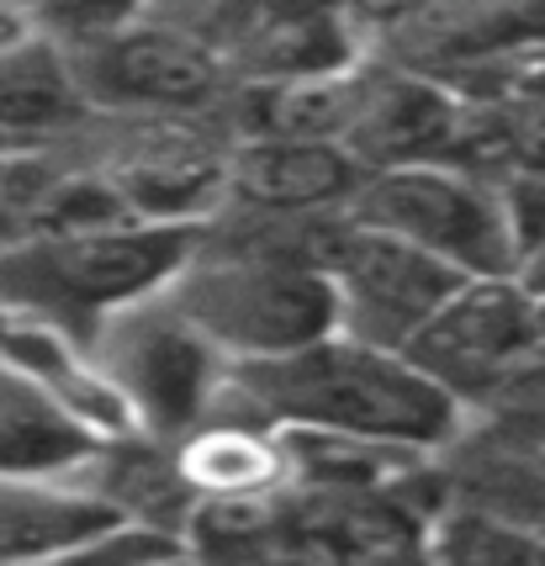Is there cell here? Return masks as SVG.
<instances>
[{"label": "cell", "instance_id": "cell-17", "mask_svg": "<svg viewBox=\"0 0 545 566\" xmlns=\"http://www.w3.org/2000/svg\"><path fill=\"white\" fill-rule=\"evenodd\" d=\"M180 476L197 493V503H218V497H265L286 476L275 440H260L244 423H201L180 450Z\"/></svg>", "mask_w": 545, "mask_h": 566}, {"label": "cell", "instance_id": "cell-5", "mask_svg": "<svg viewBox=\"0 0 545 566\" xmlns=\"http://www.w3.org/2000/svg\"><path fill=\"white\" fill-rule=\"evenodd\" d=\"M313 265L328 275L339 302V334L355 345L402 355L423 323L446 307L461 275L446 271L419 249L397 244L376 228L349 222L345 212L318 222L313 233Z\"/></svg>", "mask_w": 545, "mask_h": 566}, {"label": "cell", "instance_id": "cell-15", "mask_svg": "<svg viewBox=\"0 0 545 566\" xmlns=\"http://www.w3.org/2000/svg\"><path fill=\"white\" fill-rule=\"evenodd\" d=\"M366 96V70H339L318 80H286V85H244L239 117L249 138H281V144H339L355 127Z\"/></svg>", "mask_w": 545, "mask_h": 566}, {"label": "cell", "instance_id": "cell-9", "mask_svg": "<svg viewBox=\"0 0 545 566\" xmlns=\"http://www.w3.org/2000/svg\"><path fill=\"white\" fill-rule=\"evenodd\" d=\"M371 175L339 144H281V138H244L223 159V191L244 201L254 218H334L360 197Z\"/></svg>", "mask_w": 545, "mask_h": 566}, {"label": "cell", "instance_id": "cell-21", "mask_svg": "<svg viewBox=\"0 0 545 566\" xmlns=\"http://www.w3.org/2000/svg\"><path fill=\"white\" fill-rule=\"evenodd\" d=\"M0 148H22V144H6V138H0Z\"/></svg>", "mask_w": 545, "mask_h": 566}, {"label": "cell", "instance_id": "cell-4", "mask_svg": "<svg viewBox=\"0 0 545 566\" xmlns=\"http://www.w3.org/2000/svg\"><path fill=\"white\" fill-rule=\"evenodd\" d=\"M345 218L440 260L461 281H497V275L520 271L514 233H509L497 191L467 170H450V165L371 175L360 186V197L345 207Z\"/></svg>", "mask_w": 545, "mask_h": 566}, {"label": "cell", "instance_id": "cell-8", "mask_svg": "<svg viewBox=\"0 0 545 566\" xmlns=\"http://www.w3.org/2000/svg\"><path fill=\"white\" fill-rule=\"evenodd\" d=\"M541 339V296L520 275L461 281L455 296L413 334L402 360L455 402H493Z\"/></svg>", "mask_w": 545, "mask_h": 566}, {"label": "cell", "instance_id": "cell-14", "mask_svg": "<svg viewBox=\"0 0 545 566\" xmlns=\"http://www.w3.org/2000/svg\"><path fill=\"white\" fill-rule=\"evenodd\" d=\"M123 530V514L85 488L0 482V566H38Z\"/></svg>", "mask_w": 545, "mask_h": 566}, {"label": "cell", "instance_id": "cell-10", "mask_svg": "<svg viewBox=\"0 0 545 566\" xmlns=\"http://www.w3.org/2000/svg\"><path fill=\"white\" fill-rule=\"evenodd\" d=\"M423 556L429 530L392 488L286 503L292 566H423Z\"/></svg>", "mask_w": 545, "mask_h": 566}, {"label": "cell", "instance_id": "cell-1", "mask_svg": "<svg viewBox=\"0 0 545 566\" xmlns=\"http://www.w3.org/2000/svg\"><path fill=\"white\" fill-rule=\"evenodd\" d=\"M233 392L265 423L313 429L387 450H440L461 423V402L402 355L328 334L265 366H233Z\"/></svg>", "mask_w": 545, "mask_h": 566}, {"label": "cell", "instance_id": "cell-16", "mask_svg": "<svg viewBox=\"0 0 545 566\" xmlns=\"http://www.w3.org/2000/svg\"><path fill=\"white\" fill-rule=\"evenodd\" d=\"M85 112L75 91L70 59L43 32H32L17 49H0V138L22 144L70 127Z\"/></svg>", "mask_w": 545, "mask_h": 566}, {"label": "cell", "instance_id": "cell-18", "mask_svg": "<svg viewBox=\"0 0 545 566\" xmlns=\"http://www.w3.org/2000/svg\"><path fill=\"white\" fill-rule=\"evenodd\" d=\"M429 562L434 566H545V545L524 535L520 524L482 509L446 514L429 530Z\"/></svg>", "mask_w": 545, "mask_h": 566}, {"label": "cell", "instance_id": "cell-11", "mask_svg": "<svg viewBox=\"0 0 545 566\" xmlns=\"http://www.w3.org/2000/svg\"><path fill=\"white\" fill-rule=\"evenodd\" d=\"M397 70L467 74L497 53L545 49V6H413L376 17Z\"/></svg>", "mask_w": 545, "mask_h": 566}, {"label": "cell", "instance_id": "cell-12", "mask_svg": "<svg viewBox=\"0 0 545 566\" xmlns=\"http://www.w3.org/2000/svg\"><path fill=\"white\" fill-rule=\"evenodd\" d=\"M228 32L212 53L239 70L249 85H286V80H318V74L355 70V38L339 11H212Z\"/></svg>", "mask_w": 545, "mask_h": 566}, {"label": "cell", "instance_id": "cell-13", "mask_svg": "<svg viewBox=\"0 0 545 566\" xmlns=\"http://www.w3.org/2000/svg\"><path fill=\"white\" fill-rule=\"evenodd\" d=\"M96 455L101 440L91 429H80L38 381L0 360V482H53Z\"/></svg>", "mask_w": 545, "mask_h": 566}, {"label": "cell", "instance_id": "cell-3", "mask_svg": "<svg viewBox=\"0 0 545 566\" xmlns=\"http://www.w3.org/2000/svg\"><path fill=\"white\" fill-rule=\"evenodd\" d=\"M186 328H197L218 360L265 366L339 334V302L307 249L239 244L223 254H191V265L159 292Z\"/></svg>", "mask_w": 545, "mask_h": 566}, {"label": "cell", "instance_id": "cell-7", "mask_svg": "<svg viewBox=\"0 0 545 566\" xmlns=\"http://www.w3.org/2000/svg\"><path fill=\"white\" fill-rule=\"evenodd\" d=\"M96 366L117 387L127 419L154 440L197 434L218 387V349L154 296L96 334Z\"/></svg>", "mask_w": 545, "mask_h": 566}, {"label": "cell", "instance_id": "cell-20", "mask_svg": "<svg viewBox=\"0 0 545 566\" xmlns=\"http://www.w3.org/2000/svg\"><path fill=\"white\" fill-rule=\"evenodd\" d=\"M144 566H201L191 551H170V556H159V562H144Z\"/></svg>", "mask_w": 545, "mask_h": 566}, {"label": "cell", "instance_id": "cell-2", "mask_svg": "<svg viewBox=\"0 0 545 566\" xmlns=\"http://www.w3.org/2000/svg\"><path fill=\"white\" fill-rule=\"evenodd\" d=\"M201 249V222H133L80 239H27L0 249V307L70 345H96L106 323L154 302Z\"/></svg>", "mask_w": 545, "mask_h": 566}, {"label": "cell", "instance_id": "cell-6", "mask_svg": "<svg viewBox=\"0 0 545 566\" xmlns=\"http://www.w3.org/2000/svg\"><path fill=\"white\" fill-rule=\"evenodd\" d=\"M59 53L70 59L80 101L106 112L186 117L228 96V64L180 22L117 17Z\"/></svg>", "mask_w": 545, "mask_h": 566}, {"label": "cell", "instance_id": "cell-19", "mask_svg": "<svg viewBox=\"0 0 545 566\" xmlns=\"http://www.w3.org/2000/svg\"><path fill=\"white\" fill-rule=\"evenodd\" d=\"M170 551H186V545L165 541V535H154V530H138V524H123V530H112V535H101V541L59 551V556H49V562H38V566H144V562L170 556Z\"/></svg>", "mask_w": 545, "mask_h": 566}]
</instances>
